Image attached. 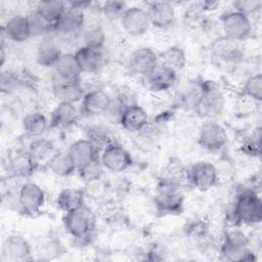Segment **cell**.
I'll return each instance as SVG.
<instances>
[{
	"instance_id": "15",
	"label": "cell",
	"mask_w": 262,
	"mask_h": 262,
	"mask_svg": "<svg viewBox=\"0 0 262 262\" xmlns=\"http://www.w3.org/2000/svg\"><path fill=\"white\" fill-rule=\"evenodd\" d=\"M62 51L59 43L53 33L41 39L36 51V60L38 64L45 68H53L61 56Z\"/></svg>"
},
{
	"instance_id": "20",
	"label": "cell",
	"mask_w": 262,
	"mask_h": 262,
	"mask_svg": "<svg viewBox=\"0 0 262 262\" xmlns=\"http://www.w3.org/2000/svg\"><path fill=\"white\" fill-rule=\"evenodd\" d=\"M1 254L2 258L6 260H27L31 256V246L24 236L12 234L4 239Z\"/></svg>"
},
{
	"instance_id": "14",
	"label": "cell",
	"mask_w": 262,
	"mask_h": 262,
	"mask_svg": "<svg viewBox=\"0 0 262 262\" xmlns=\"http://www.w3.org/2000/svg\"><path fill=\"white\" fill-rule=\"evenodd\" d=\"M104 48H93L82 45L75 52V56L82 73L94 74L99 72L106 61Z\"/></svg>"
},
{
	"instance_id": "35",
	"label": "cell",
	"mask_w": 262,
	"mask_h": 262,
	"mask_svg": "<svg viewBox=\"0 0 262 262\" xmlns=\"http://www.w3.org/2000/svg\"><path fill=\"white\" fill-rule=\"evenodd\" d=\"M37 164L30 157L29 152H18L10 161V168L15 175L27 176L31 174Z\"/></svg>"
},
{
	"instance_id": "19",
	"label": "cell",
	"mask_w": 262,
	"mask_h": 262,
	"mask_svg": "<svg viewBox=\"0 0 262 262\" xmlns=\"http://www.w3.org/2000/svg\"><path fill=\"white\" fill-rule=\"evenodd\" d=\"M119 124L130 133H139L148 124L147 113L142 106L132 103L122 113Z\"/></svg>"
},
{
	"instance_id": "6",
	"label": "cell",
	"mask_w": 262,
	"mask_h": 262,
	"mask_svg": "<svg viewBox=\"0 0 262 262\" xmlns=\"http://www.w3.org/2000/svg\"><path fill=\"white\" fill-rule=\"evenodd\" d=\"M221 254L229 261L255 260V256L249 248V238L241 230H230L226 233L221 247Z\"/></svg>"
},
{
	"instance_id": "10",
	"label": "cell",
	"mask_w": 262,
	"mask_h": 262,
	"mask_svg": "<svg viewBox=\"0 0 262 262\" xmlns=\"http://www.w3.org/2000/svg\"><path fill=\"white\" fill-rule=\"evenodd\" d=\"M120 20L124 32L131 37L144 35L150 26L146 9L138 6L127 7Z\"/></svg>"
},
{
	"instance_id": "21",
	"label": "cell",
	"mask_w": 262,
	"mask_h": 262,
	"mask_svg": "<svg viewBox=\"0 0 262 262\" xmlns=\"http://www.w3.org/2000/svg\"><path fill=\"white\" fill-rule=\"evenodd\" d=\"M112 97L101 89L85 92L82 98V111L88 116L103 115L111 103Z\"/></svg>"
},
{
	"instance_id": "16",
	"label": "cell",
	"mask_w": 262,
	"mask_h": 262,
	"mask_svg": "<svg viewBox=\"0 0 262 262\" xmlns=\"http://www.w3.org/2000/svg\"><path fill=\"white\" fill-rule=\"evenodd\" d=\"M150 26L165 29L171 26L175 19V8L168 1L150 2L146 9Z\"/></svg>"
},
{
	"instance_id": "22",
	"label": "cell",
	"mask_w": 262,
	"mask_h": 262,
	"mask_svg": "<svg viewBox=\"0 0 262 262\" xmlns=\"http://www.w3.org/2000/svg\"><path fill=\"white\" fill-rule=\"evenodd\" d=\"M79 111L75 103L58 102L51 113L49 127L55 129H67L77 123Z\"/></svg>"
},
{
	"instance_id": "38",
	"label": "cell",
	"mask_w": 262,
	"mask_h": 262,
	"mask_svg": "<svg viewBox=\"0 0 262 262\" xmlns=\"http://www.w3.org/2000/svg\"><path fill=\"white\" fill-rule=\"evenodd\" d=\"M243 93L256 100L261 101L262 100V76L261 74H256L251 77H249L244 86H243Z\"/></svg>"
},
{
	"instance_id": "40",
	"label": "cell",
	"mask_w": 262,
	"mask_h": 262,
	"mask_svg": "<svg viewBox=\"0 0 262 262\" xmlns=\"http://www.w3.org/2000/svg\"><path fill=\"white\" fill-rule=\"evenodd\" d=\"M20 85V80L16 76L15 73L11 71H3L0 77V89L2 93H12L14 92Z\"/></svg>"
},
{
	"instance_id": "32",
	"label": "cell",
	"mask_w": 262,
	"mask_h": 262,
	"mask_svg": "<svg viewBox=\"0 0 262 262\" xmlns=\"http://www.w3.org/2000/svg\"><path fill=\"white\" fill-rule=\"evenodd\" d=\"M67 8V4L61 1H41L35 10L51 24L55 25Z\"/></svg>"
},
{
	"instance_id": "18",
	"label": "cell",
	"mask_w": 262,
	"mask_h": 262,
	"mask_svg": "<svg viewBox=\"0 0 262 262\" xmlns=\"http://www.w3.org/2000/svg\"><path fill=\"white\" fill-rule=\"evenodd\" d=\"M177 80V73L170 68L159 63L156 69L144 78L148 89L160 93L171 89Z\"/></svg>"
},
{
	"instance_id": "42",
	"label": "cell",
	"mask_w": 262,
	"mask_h": 262,
	"mask_svg": "<svg viewBox=\"0 0 262 262\" xmlns=\"http://www.w3.org/2000/svg\"><path fill=\"white\" fill-rule=\"evenodd\" d=\"M234 10H237L239 12H243L247 15H249L250 12H253L260 8L261 2L260 1H254V0H244V1H236L233 3Z\"/></svg>"
},
{
	"instance_id": "39",
	"label": "cell",
	"mask_w": 262,
	"mask_h": 262,
	"mask_svg": "<svg viewBox=\"0 0 262 262\" xmlns=\"http://www.w3.org/2000/svg\"><path fill=\"white\" fill-rule=\"evenodd\" d=\"M243 150L245 154L251 157H259L261 151V128L258 127L254 132L246 139Z\"/></svg>"
},
{
	"instance_id": "23",
	"label": "cell",
	"mask_w": 262,
	"mask_h": 262,
	"mask_svg": "<svg viewBox=\"0 0 262 262\" xmlns=\"http://www.w3.org/2000/svg\"><path fill=\"white\" fill-rule=\"evenodd\" d=\"M2 35L7 40L15 43L27 41L32 37L28 17L21 14L11 16L2 27Z\"/></svg>"
},
{
	"instance_id": "24",
	"label": "cell",
	"mask_w": 262,
	"mask_h": 262,
	"mask_svg": "<svg viewBox=\"0 0 262 262\" xmlns=\"http://www.w3.org/2000/svg\"><path fill=\"white\" fill-rule=\"evenodd\" d=\"M68 151L76 165L77 170L98 158V149L87 138L78 139L73 142Z\"/></svg>"
},
{
	"instance_id": "30",
	"label": "cell",
	"mask_w": 262,
	"mask_h": 262,
	"mask_svg": "<svg viewBox=\"0 0 262 262\" xmlns=\"http://www.w3.org/2000/svg\"><path fill=\"white\" fill-rule=\"evenodd\" d=\"M159 61L161 64L177 73L184 69L186 64V54L179 46H170L159 54Z\"/></svg>"
},
{
	"instance_id": "11",
	"label": "cell",
	"mask_w": 262,
	"mask_h": 262,
	"mask_svg": "<svg viewBox=\"0 0 262 262\" xmlns=\"http://www.w3.org/2000/svg\"><path fill=\"white\" fill-rule=\"evenodd\" d=\"M99 159L103 168L111 172H123L133 162L130 152L116 141L101 150Z\"/></svg>"
},
{
	"instance_id": "29",
	"label": "cell",
	"mask_w": 262,
	"mask_h": 262,
	"mask_svg": "<svg viewBox=\"0 0 262 262\" xmlns=\"http://www.w3.org/2000/svg\"><path fill=\"white\" fill-rule=\"evenodd\" d=\"M49 128V121L41 112H31L23 119V129L28 136L40 137Z\"/></svg>"
},
{
	"instance_id": "27",
	"label": "cell",
	"mask_w": 262,
	"mask_h": 262,
	"mask_svg": "<svg viewBox=\"0 0 262 262\" xmlns=\"http://www.w3.org/2000/svg\"><path fill=\"white\" fill-rule=\"evenodd\" d=\"M47 167L52 174L58 177H68L77 170L69 151L53 154L47 162Z\"/></svg>"
},
{
	"instance_id": "41",
	"label": "cell",
	"mask_w": 262,
	"mask_h": 262,
	"mask_svg": "<svg viewBox=\"0 0 262 262\" xmlns=\"http://www.w3.org/2000/svg\"><path fill=\"white\" fill-rule=\"evenodd\" d=\"M126 4L122 1H106L100 7L101 12L107 17L121 18L123 12L126 10Z\"/></svg>"
},
{
	"instance_id": "33",
	"label": "cell",
	"mask_w": 262,
	"mask_h": 262,
	"mask_svg": "<svg viewBox=\"0 0 262 262\" xmlns=\"http://www.w3.org/2000/svg\"><path fill=\"white\" fill-rule=\"evenodd\" d=\"M32 37H45L54 33V25L44 18L36 10L27 15Z\"/></svg>"
},
{
	"instance_id": "28",
	"label": "cell",
	"mask_w": 262,
	"mask_h": 262,
	"mask_svg": "<svg viewBox=\"0 0 262 262\" xmlns=\"http://www.w3.org/2000/svg\"><path fill=\"white\" fill-rule=\"evenodd\" d=\"M56 204L58 208L64 213L74 211L85 205L84 191L80 188L74 187L64 188L58 193Z\"/></svg>"
},
{
	"instance_id": "9",
	"label": "cell",
	"mask_w": 262,
	"mask_h": 262,
	"mask_svg": "<svg viewBox=\"0 0 262 262\" xmlns=\"http://www.w3.org/2000/svg\"><path fill=\"white\" fill-rule=\"evenodd\" d=\"M199 144L208 151H219L224 148L228 142L226 129L216 121L205 122L199 133Z\"/></svg>"
},
{
	"instance_id": "13",
	"label": "cell",
	"mask_w": 262,
	"mask_h": 262,
	"mask_svg": "<svg viewBox=\"0 0 262 262\" xmlns=\"http://www.w3.org/2000/svg\"><path fill=\"white\" fill-rule=\"evenodd\" d=\"M159 63V54H157L150 47L142 46L136 48L131 53L128 66L133 74L144 79Z\"/></svg>"
},
{
	"instance_id": "37",
	"label": "cell",
	"mask_w": 262,
	"mask_h": 262,
	"mask_svg": "<svg viewBox=\"0 0 262 262\" xmlns=\"http://www.w3.org/2000/svg\"><path fill=\"white\" fill-rule=\"evenodd\" d=\"M103 166L100 162L99 157L88 163L87 165L79 168L77 171L79 172L80 177L86 182H93L99 180L103 172Z\"/></svg>"
},
{
	"instance_id": "12",
	"label": "cell",
	"mask_w": 262,
	"mask_h": 262,
	"mask_svg": "<svg viewBox=\"0 0 262 262\" xmlns=\"http://www.w3.org/2000/svg\"><path fill=\"white\" fill-rule=\"evenodd\" d=\"M17 201L23 212L35 215L41 211L45 204V192L37 183L26 182L19 188Z\"/></svg>"
},
{
	"instance_id": "1",
	"label": "cell",
	"mask_w": 262,
	"mask_h": 262,
	"mask_svg": "<svg viewBox=\"0 0 262 262\" xmlns=\"http://www.w3.org/2000/svg\"><path fill=\"white\" fill-rule=\"evenodd\" d=\"M232 212L238 224L254 225L260 223L262 219V201L255 190L244 189L237 194Z\"/></svg>"
},
{
	"instance_id": "3",
	"label": "cell",
	"mask_w": 262,
	"mask_h": 262,
	"mask_svg": "<svg viewBox=\"0 0 262 262\" xmlns=\"http://www.w3.org/2000/svg\"><path fill=\"white\" fill-rule=\"evenodd\" d=\"M225 107V97L222 90L214 84L203 85L202 93L194 106L196 114L208 121H215Z\"/></svg>"
},
{
	"instance_id": "2",
	"label": "cell",
	"mask_w": 262,
	"mask_h": 262,
	"mask_svg": "<svg viewBox=\"0 0 262 262\" xmlns=\"http://www.w3.org/2000/svg\"><path fill=\"white\" fill-rule=\"evenodd\" d=\"M62 221L66 230L72 237L79 241L89 237L95 228V216L86 204L74 211L64 213Z\"/></svg>"
},
{
	"instance_id": "31",
	"label": "cell",
	"mask_w": 262,
	"mask_h": 262,
	"mask_svg": "<svg viewBox=\"0 0 262 262\" xmlns=\"http://www.w3.org/2000/svg\"><path fill=\"white\" fill-rule=\"evenodd\" d=\"M86 138L99 150L104 149L106 146L115 142L112 132L102 125L90 126L86 130Z\"/></svg>"
},
{
	"instance_id": "5",
	"label": "cell",
	"mask_w": 262,
	"mask_h": 262,
	"mask_svg": "<svg viewBox=\"0 0 262 262\" xmlns=\"http://www.w3.org/2000/svg\"><path fill=\"white\" fill-rule=\"evenodd\" d=\"M90 2H73L67 5L66 10L54 25L56 35L71 36L79 33L85 25V9Z\"/></svg>"
},
{
	"instance_id": "34",
	"label": "cell",
	"mask_w": 262,
	"mask_h": 262,
	"mask_svg": "<svg viewBox=\"0 0 262 262\" xmlns=\"http://www.w3.org/2000/svg\"><path fill=\"white\" fill-rule=\"evenodd\" d=\"M53 143L47 138H38L31 142L29 149L27 150L33 161L38 164L39 162L46 160L52 156Z\"/></svg>"
},
{
	"instance_id": "7",
	"label": "cell",
	"mask_w": 262,
	"mask_h": 262,
	"mask_svg": "<svg viewBox=\"0 0 262 262\" xmlns=\"http://www.w3.org/2000/svg\"><path fill=\"white\" fill-rule=\"evenodd\" d=\"M224 37L239 42L249 38L252 33V23L249 15L237 10L224 13L220 19Z\"/></svg>"
},
{
	"instance_id": "36",
	"label": "cell",
	"mask_w": 262,
	"mask_h": 262,
	"mask_svg": "<svg viewBox=\"0 0 262 262\" xmlns=\"http://www.w3.org/2000/svg\"><path fill=\"white\" fill-rule=\"evenodd\" d=\"M105 39V33L99 26H91L82 32V41L84 46L104 48Z\"/></svg>"
},
{
	"instance_id": "8",
	"label": "cell",
	"mask_w": 262,
	"mask_h": 262,
	"mask_svg": "<svg viewBox=\"0 0 262 262\" xmlns=\"http://www.w3.org/2000/svg\"><path fill=\"white\" fill-rule=\"evenodd\" d=\"M187 181L198 190L207 191L218 181V171L216 167L206 161L192 164L185 173Z\"/></svg>"
},
{
	"instance_id": "25",
	"label": "cell",
	"mask_w": 262,
	"mask_h": 262,
	"mask_svg": "<svg viewBox=\"0 0 262 262\" xmlns=\"http://www.w3.org/2000/svg\"><path fill=\"white\" fill-rule=\"evenodd\" d=\"M54 77L61 80H80L82 74L75 53H62L53 67Z\"/></svg>"
},
{
	"instance_id": "4",
	"label": "cell",
	"mask_w": 262,
	"mask_h": 262,
	"mask_svg": "<svg viewBox=\"0 0 262 262\" xmlns=\"http://www.w3.org/2000/svg\"><path fill=\"white\" fill-rule=\"evenodd\" d=\"M184 195L179 183L163 179L156 191L155 204L159 212L164 214H178L182 211Z\"/></svg>"
},
{
	"instance_id": "17",
	"label": "cell",
	"mask_w": 262,
	"mask_h": 262,
	"mask_svg": "<svg viewBox=\"0 0 262 262\" xmlns=\"http://www.w3.org/2000/svg\"><path fill=\"white\" fill-rule=\"evenodd\" d=\"M53 94L59 102L76 103L82 100L85 92L80 80H61L53 77Z\"/></svg>"
},
{
	"instance_id": "26",
	"label": "cell",
	"mask_w": 262,
	"mask_h": 262,
	"mask_svg": "<svg viewBox=\"0 0 262 262\" xmlns=\"http://www.w3.org/2000/svg\"><path fill=\"white\" fill-rule=\"evenodd\" d=\"M212 53L217 59L225 62H236L242 58V52L237 42L226 37L219 38L214 42Z\"/></svg>"
}]
</instances>
